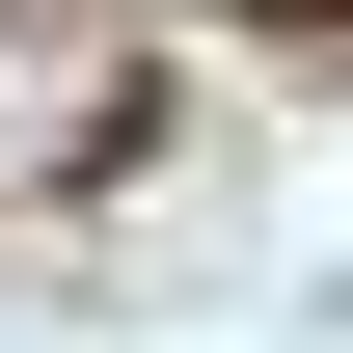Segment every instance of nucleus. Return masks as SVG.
Segmentation results:
<instances>
[{
    "label": "nucleus",
    "instance_id": "f257e3e1",
    "mask_svg": "<svg viewBox=\"0 0 353 353\" xmlns=\"http://www.w3.org/2000/svg\"><path fill=\"white\" fill-rule=\"evenodd\" d=\"M245 28H272V54H353V0H245Z\"/></svg>",
    "mask_w": 353,
    "mask_h": 353
}]
</instances>
